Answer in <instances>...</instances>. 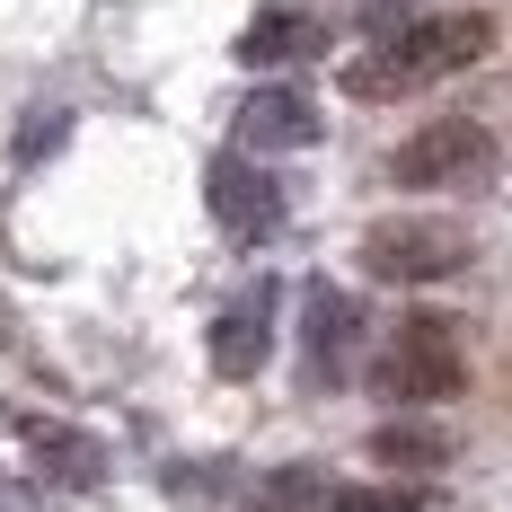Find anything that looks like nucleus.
<instances>
[{"label": "nucleus", "mask_w": 512, "mask_h": 512, "mask_svg": "<svg viewBox=\"0 0 512 512\" xmlns=\"http://www.w3.org/2000/svg\"><path fill=\"white\" fill-rule=\"evenodd\" d=\"M495 53V18H477V9H442V18H398L380 45H362L345 62V98L362 106H389L424 89V80H451L468 62H486Z\"/></svg>", "instance_id": "obj_1"}, {"label": "nucleus", "mask_w": 512, "mask_h": 512, "mask_svg": "<svg viewBox=\"0 0 512 512\" xmlns=\"http://www.w3.org/2000/svg\"><path fill=\"white\" fill-rule=\"evenodd\" d=\"M371 389L389 398V407H442V398H460L468 389V354H460V327L451 318H407L380 362H371Z\"/></svg>", "instance_id": "obj_2"}, {"label": "nucleus", "mask_w": 512, "mask_h": 512, "mask_svg": "<svg viewBox=\"0 0 512 512\" xmlns=\"http://www.w3.org/2000/svg\"><path fill=\"white\" fill-rule=\"evenodd\" d=\"M354 256H362V274H371V283H398V292H415V283H451V274L468 265V230H460V221L398 212V221H371Z\"/></svg>", "instance_id": "obj_3"}, {"label": "nucleus", "mask_w": 512, "mask_h": 512, "mask_svg": "<svg viewBox=\"0 0 512 512\" xmlns=\"http://www.w3.org/2000/svg\"><path fill=\"white\" fill-rule=\"evenodd\" d=\"M486 159H495V133L468 124V115H442V124H424V133H407V142L389 151V177L415 186V195H433V186H468V177H486Z\"/></svg>", "instance_id": "obj_4"}, {"label": "nucleus", "mask_w": 512, "mask_h": 512, "mask_svg": "<svg viewBox=\"0 0 512 512\" xmlns=\"http://www.w3.org/2000/svg\"><path fill=\"white\" fill-rule=\"evenodd\" d=\"M204 195H212V221H221L230 239H265V230L283 221V186H274L256 159H239V151H221V159H212Z\"/></svg>", "instance_id": "obj_5"}, {"label": "nucleus", "mask_w": 512, "mask_h": 512, "mask_svg": "<svg viewBox=\"0 0 512 512\" xmlns=\"http://www.w3.org/2000/svg\"><path fill=\"white\" fill-rule=\"evenodd\" d=\"M354 336H362V309L345 301L336 283H309L301 292V371H309V389H336V380H345Z\"/></svg>", "instance_id": "obj_6"}, {"label": "nucleus", "mask_w": 512, "mask_h": 512, "mask_svg": "<svg viewBox=\"0 0 512 512\" xmlns=\"http://www.w3.org/2000/svg\"><path fill=\"white\" fill-rule=\"evenodd\" d=\"M239 151H309L318 142V106H309V89H292V80H274V89H248L239 98Z\"/></svg>", "instance_id": "obj_7"}, {"label": "nucleus", "mask_w": 512, "mask_h": 512, "mask_svg": "<svg viewBox=\"0 0 512 512\" xmlns=\"http://www.w3.org/2000/svg\"><path fill=\"white\" fill-rule=\"evenodd\" d=\"M274 354V283H248L239 301L212 318V371L221 380H256Z\"/></svg>", "instance_id": "obj_8"}, {"label": "nucleus", "mask_w": 512, "mask_h": 512, "mask_svg": "<svg viewBox=\"0 0 512 512\" xmlns=\"http://www.w3.org/2000/svg\"><path fill=\"white\" fill-rule=\"evenodd\" d=\"M327 45V27L309 18V9H265L248 36H239V62H256V71H274V62H309V53Z\"/></svg>", "instance_id": "obj_9"}, {"label": "nucleus", "mask_w": 512, "mask_h": 512, "mask_svg": "<svg viewBox=\"0 0 512 512\" xmlns=\"http://www.w3.org/2000/svg\"><path fill=\"white\" fill-rule=\"evenodd\" d=\"M371 460H380V468H415V477H424V468H451V433H442V424H407V415H398V424H380V433H371Z\"/></svg>", "instance_id": "obj_10"}, {"label": "nucleus", "mask_w": 512, "mask_h": 512, "mask_svg": "<svg viewBox=\"0 0 512 512\" xmlns=\"http://www.w3.org/2000/svg\"><path fill=\"white\" fill-rule=\"evenodd\" d=\"M36 460H45L62 486H98V477H106V451L89 442V433H62V424H45V433H36Z\"/></svg>", "instance_id": "obj_11"}, {"label": "nucleus", "mask_w": 512, "mask_h": 512, "mask_svg": "<svg viewBox=\"0 0 512 512\" xmlns=\"http://www.w3.org/2000/svg\"><path fill=\"white\" fill-rule=\"evenodd\" d=\"M309 495H318V468H274V477L248 495V512H301Z\"/></svg>", "instance_id": "obj_12"}, {"label": "nucleus", "mask_w": 512, "mask_h": 512, "mask_svg": "<svg viewBox=\"0 0 512 512\" xmlns=\"http://www.w3.org/2000/svg\"><path fill=\"white\" fill-rule=\"evenodd\" d=\"M336 512H424V486H345Z\"/></svg>", "instance_id": "obj_13"}]
</instances>
